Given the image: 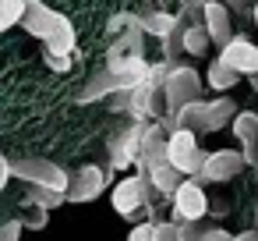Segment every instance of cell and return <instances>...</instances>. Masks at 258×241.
Listing matches in <instances>:
<instances>
[{
	"label": "cell",
	"instance_id": "obj_16",
	"mask_svg": "<svg viewBox=\"0 0 258 241\" xmlns=\"http://www.w3.org/2000/svg\"><path fill=\"white\" fill-rule=\"evenodd\" d=\"M233 135H237V142L244 146V160H247V167H258V114L254 110H237V117H233Z\"/></svg>",
	"mask_w": 258,
	"mask_h": 241
},
{
	"label": "cell",
	"instance_id": "obj_7",
	"mask_svg": "<svg viewBox=\"0 0 258 241\" xmlns=\"http://www.w3.org/2000/svg\"><path fill=\"white\" fill-rule=\"evenodd\" d=\"M142 135H145V124H138V121H127L110 135V146H106L110 149V170H127L131 163H138Z\"/></svg>",
	"mask_w": 258,
	"mask_h": 241
},
{
	"label": "cell",
	"instance_id": "obj_14",
	"mask_svg": "<svg viewBox=\"0 0 258 241\" xmlns=\"http://www.w3.org/2000/svg\"><path fill=\"white\" fill-rule=\"evenodd\" d=\"M166 138H170V131L163 128V124H145V135H142V149H138V170L135 174H149L152 167H159V163H166Z\"/></svg>",
	"mask_w": 258,
	"mask_h": 241
},
{
	"label": "cell",
	"instance_id": "obj_12",
	"mask_svg": "<svg viewBox=\"0 0 258 241\" xmlns=\"http://www.w3.org/2000/svg\"><path fill=\"white\" fill-rule=\"evenodd\" d=\"M223 68H230L233 75H258V46L247 39V36H233L223 50H219V57H216Z\"/></svg>",
	"mask_w": 258,
	"mask_h": 241
},
{
	"label": "cell",
	"instance_id": "obj_13",
	"mask_svg": "<svg viewBox=\"0 0 258 241\" xmlns=\"http://www.w3.org/2000/svg\"><path fill=\"white\" fill-rule=\"evenodd\" d=\"M127 89H131V82H127V78L113 75L110 68H96V71L89 75V82L82 85V92H78V103L110 100V96H117V92H127Z\"/></svg>",
	"mask_w": 258,
	"mask_h": 241
},
{
	"label": "cell",
	"instance_id": "obj_35",
	"mask_svg": "<svg viewBox=\"0 0 258 241\" xmlns=\"http://www.w3.org/2000/svg\"><path fill=\"white\" fill-rule=\"evenodd\" d=\"M251 15H254V25H258V0H254V11H251Z\"/></svg>",
	"mask_w": 258,
	"mask_h": 241
},
{
	"label": "cell",
	"instance_id": "obj_26",
	"mask_svg": "<svg viewBox=\"0 0 258 241\" xmlns=\"http://www.w3.org/2000/svg\"><path fill=\"white\" fill-rule=\"evenodd\" d=\"M22 220L18 216H11V220H0V241H18L22 237Z\"/></svg>",
	"mask_w": 258,
	"mask_h": 241
},
{
	"label": "cell",
	"instance_id": "obj_31",
	"mask_svg": "<svg viewBox=\"0 0 258 241\" xmlns=\"http://www.w3.org/2000/svg\"><path fill=\"white\" fill-rule=\"evenodd\" d=\"M216 4H223V8L233 15V11H244V8H247V0H216Z\"/></svg>",
	"mask_w": 258,
	"mask_h": 241
},
{
	"label": "cell",
	"instance_id": "obj_6",
	"mask_svg": "<svg viewBox=\"0 0 258 241\" xmlns=\"http://www.w3.org/2000/svg\"><path fill=\"white\" fill-rule=\"evenodd\" d=\"M244 167H247L244 153H237V149H216V153L205 156L202 170H198L195 177H187V181H195L198 188H205V184H223V181H233L237 174H244Z\"/></svg>",
	"mask_w": 258,
	"mask_h": 241
},
{
	"label": "cell",
	"instance_id": "obj_9",
	"mask_svg": "<svg viewBox=\"0 0 258 241\" xmlns=\"http://www.w3.org/2000/svg\"><path fill=\"white\" fill-rule=\"evenodd\" d=\"M117 57H145V32L135 11H124V25L110 36L106 61H117Z\"/></svg>",
	"mask_w": 258,
	"mask_h": 241
},
{
	"label": "cell",
	"instance_id": "obj_10",
	"mask_svg": "<svg viewBox=\"0 0 258 241\" xmlns=\"http://www.w3.org/2000/svg\"><path fill=\"white\" fill-rule=\"evenodd\" d=\"M145 191H149V177L145 174H127L113 184V209L117 216L131 220L138 213H145Z\"/></svg>",
	"mask_w": 258,
	"mask_h": 241
},
{
	"label": "cell",
	"instance_id": "obj_27",
	"mask_svg": "<svg viewBox=\"0 0 258 241\" xmlns=\"http://www.w3.org/2000/svg\"><path fill=\"white\" fill-rule=\"evenodd\" d=\"M152 234H156V220H142V223L131 227L127 241H152Z\"/></svg>",
	"mask_w": 258,
	"mask_h": 241
},
{
	"label": "cell",
	"instance_id": "obj_24",
	"mask_svg": "<svg viewBox=\"0 0 258 241\" xmlns=\"http://www.w3.org/2000/svg\"><path fill=\"white\" fill-rule=\"evenodd\" d=\"M152 241H180V227L173 220H156V234Z\"/></svg>",
	"mask_w": 258,
	"mask_h": 241
},
{
	"label": "cell",
	"instance_id": "obj_22",
	"mask_svg": "<svg viewBox=\"0 0 258 241\" xmlns=\"http://www.w3.org/2000/svg\"><path fill=\"white\" fill-rule=\"evenodd\" d=\"M25 202L29 206H39V209H57V206H64L68 199H64V191H46V188H29V195H25Z\"/></svg>",
	"mask_w": 258,
	"mask_h": 241
},
{
	"label": "cell",
	"instance_id": "obj_29",
	"mask_svg": "<svg viewBox=\"0 0 258 241\" xmlns=\"http://www.w3.org/2000/svg\"><path fill=\"white\" fill-rule=\"evenodd\" d=\"M198 241H233V234H230V230H223V227H205Z\"/></svg>",
	"mask_w": 258,
	"mask_h": 241
},
{
	"label": "cell",
	"instance_id": "obj_1",
	"mask_svg": "<svg viewBox=\"0 0 258 241\" xmlns=\"http://www.w3.org/2000/svg\"><path fill=\"white\" fill-rule=\"evenodd\" d=\"M22 29L43 43V50L50 54H64V57H75L78 54V36H75V25L68 15L46 8L43 0H29L25 4V18H22Z\"/></svg>",
	"mask_w": 258,
	"mask_h": 241
},
{
	"label": "cell",
	"instance_id": "obj_28",
	"mask_svg": "<svg viewBox=\"0 0 258 241\" xmlns=\"http://www.w3.org/2000/svg\"><path fill=\"white\" fill-rule=\"evenodd\" d=\"M202 230H205V223L198 220V223H180V241H198L202 237Z\"/></svg>",
	"mask_w": 258,
	"mask_h": 241
},
{
	"label": "cell",
	"instance_id": "obj_17",
	"mask_svg": "<svg viewBox=\"0 0 258 241\" xmlns=\"http://www.w3.org/2000/svg\"><path fill=\"white\" fill-rule=\"evenodd\" d=\"M138 22H142L145 39H170V36L177 32V15H170V11H163V8H149V11H142Z\"/></svg>",
	"mask_w": 258,
	"mask_h": 241
},
{
	"label": "cell",
	"instance_id": "obj_4",
	"mask_svg": "<svg viewBox=\"0 0 258 241\" xmlns=\"http://www.w3.org/2000/svg\"><path fill=\"white\" fill-rule=\"evenodd\" d=\"M195 100H202V78H198V71H195L187 61H180V64L170 68V75H166V82H163L166 117L173 121V114H177L180 107L195 103Z\"/></svg>",
	"mask_w": 258,
	"mask_h": 241
},
{
	"label": "cell",
	"instance_id": "obj_2",
	"mask_svg": "<svg viewBox=\"0 0 258 241\" xmlns=\"http://www.w3.org/2000/svg\"><path fill=\"white\" fill-rule=\"evenodd\" d=\"M237 117V107L230 96H216V100H195L187 107H180L173 114V131L177 128H187V131H219L226 124H233Z\"/></svg>",
	"mask_w": 258,
	"mask_h": 241
},
{
	"label": "cell",
	"instance_id": "obj_32",
	"mask_svg": "<svg viewBox=\"0 0 258 241\" xmlns=\"http://www.w3.org/2000/svg\"><path fill=\"white\" fill-rule=\"evenodd\" d=\"M233 241H258V230H254V227H247V230L233 234Z\"/></svg>",
	"mask_w": 258,
	"mask_h": 241
},
{
	"label": "cell",
	"instance_id": "obj_3",
	"mask_svg": "<svg viewBox=\"0 0 258 241\" xmlns=\"http://www.w3.org/2000/svg\"><path fill=\"white\" fill-rule=\"evenodd\" d=\"M11 177H18L29 188H46V191H68V184H71V174L60 163L43 160V156H18V160H11Z\"/></svg>",
	"mask_w": 258,
	"mask_h": 241
},
{
	"label": "cell",
	"instance_id": "obj_34",
	"mask_svg": "<svg viewBox=\"0 0 258 241\" xmlns=\"http://www.w3.org/2000/svg\"><path fill=\"white\" fill-rule=\"evenodd\" d=\"M247 82H251V89H254V96H258V75H251Z\"/></svg>",
	"mask_w": 258,
	"mask_h": 241
},
{
	"label": "cell",
	"instance_id": "obj_5",
	"mask_svg": "<svg viewBox=\"0 0 258 241\" xmlns=\"http://www.w3.org/2000/svg\"><path fill=\"white\" fill-rule=\"evenodd\" d=\"M205 156H209V153L198 146V135H195V131H187V128L170 131V138H166V163H170L180 177H195V174L202 170Z\"/></svg>",
	"mask_w": 258,
	"mask_h": 241
},
{
	"label": "cell",
	"instance_id": "obj_25",
	"mask_svg": "<svg viewBox=\"0 0 258 241\" xmlns=\"http://www.w3.org/2000/svg\"><path fill=\"white\" fill-rule=\"evenodd\" d=\"M43 61H46V68L50 71H57V75H64V71H71V57H64V54H50V50H43Z\"/></svg>",
	"mask_w": 258,
	"mask_h": 241
},
{
	"label": "cell",
	"instance_id": "obj_23",
	"mask_svg": "<svg viewBox=\"0 0 258 241\" xmlns=\"http://www.w3.org/2000/svg\"><path fill=\"white\" fill-rule=\"evenodd\" d=\"M18 220H22L25 230H43V227L50 223V213L39 209V206H29V202H25V206L18 209Z\"/></svg>",
	"mask_w": 258,
	"mask_h": 241
},
{
	"label": "cell",
	"instance_id": "obj_11",
	"mask_svg": "<svg viewBox=\"0 0 258 241\" xmlns=\"http://www.w3.org/2000/svg\"><path fill=\"white\" fill-rule=\"evenodd\" d=\"M173 223L180 227V223H198V220H205V213H209V199H205V188H198L195 181H180V188L173 191Z\"/></svg>",
	"mask_w": 258,
	"mask_h": 241
},
{
	"label": "cell",
	"instance_id": "obj_19",
	"mask_svg": "<svg viewBox=\"0 0 258 241\" xmlns=\"http://www.w3.org/2000/svg\"><path fill=\"white\" fill-rule=\"evenodd\" d=\"M145 177H149V184L159 191V199H173V191H177V188H180V181H184V177H180V174H177L170 163H159V167H152Z\"/></svg>",
	"mask_w": 258,
	"mask_h": 241
},
{
	"label": "cell",
	"instance_id": "obj_30",
	"mask_svg": "<svg viewBox=\"0 0 258 241\" xmlns=\"http://www.w3.org/2000/svg\"><path fill=\"white\" fill-rule=\"evenodd\" d=\"M8 181H11V160L0 153V188H8Z\"/></svg>",
	"mask_w": 258,
	"mask_h": 241
},
{
	"label": "cell",
	"instance_id": "obj_20",
	"mask_svg": "<svg viewBox=\"0 0 258 241\" xmlns=\"http://www.w3.org/2000/svg\"><path fill=\"white\" fill-rule=\"evenodd\" d=\"M205 82H209V89H212V92L219 96V92H230V89H233V85L240 82V75H233L230 68H223V64L216 61V64H212V68L205 71Z\"/></svg>",
	"mask_w": 258,
	"mask_h": 241
},
{
	"label": "cell",
	"instance_id": "obj_8",
	"mask_svg": "<svg viewBox=\"0 0 258 241\" xmlns=\"http://www.w3.org/2000/svg\"><path fill=\"white\" fill-rule=\"evenodd\" d=\"M106 184H110V170H103V167H96V163H85V167L75 170V177H71L64 199L75 202V206H82V202H96V199L106 191Z\"/></svg>",
	"mask_w": 258,
	"mask_h": 241
},
{
	"label": "cell",
	"instance_id": "obj_18",
	"mask_svg": "<svg viewBox=\"0 0 258 241\" xmlns=\"http://www.w3.org/2000/svg\"><path fill=\"white\" fill-rule=\"evenodd\" d=\"M180 18V50H184V57H202L205 50H209V32H205V25L202 22H187L184 15H177Z\"/></svg>",
	"mask_w": 258,
	"mask_h": 241
},
{
	"label": "cell",
	"instance_id": "obj_21",
	"mask_svg": "<svg viewBox=\"0 0 258 241\" xmlns=\"http://www.w3.org/2000/svg\"><path fill=\"white\" fill-rule=\"evenodd\" d=\"M25 4H29V0H0V32H8V29L22 25Z\"/></svg>",
	"mask_w": 258,
	"mask_h": 241
},
{
	"label": "cell",
	"instance_id": "obj_15",
	"mask_svg": "<svg viewBox=\"0 0 258 241\" xmlns=\"http://www.w3.org/2000/svg\"><path fill=\"white\" fill-rule=\"evenodd\" d=\"M202 25L209 32V43H216L219 50L233 39V29H230V11L223 4H216V0H205V8H202Z\"/></svg>",
	"mask_w": 258,
	"mask_h": 241
},
{
	"label": "cell",
	"instance_id": "obj_36",
	"mask_svg": "<svg viewBox=\"0 0 258 241\" xmlns=\"http://www.w3.org/2000/svg\"><path fill=\"white\" fill-rule=\"evenodd\" d=\"M254 230H258V209H254Z\"/></svg>",
	"mask_w": 258,
	"mask_h": 241
},
{
	"label": "cell",
	"instance_id": "obj_33",
	"mask_svg": "<svg viewBox=\"0 0 258 241\" xmlns=\"http://www.w3.org/2000/svg\"><path fill=\"white\" fill-rule=\"evenodd\" d=\"M180 8H191V4H205V0H177Z\"/></svg>",
	"mask_w": 258,
	"mask_h": 241
}]
</instances>
